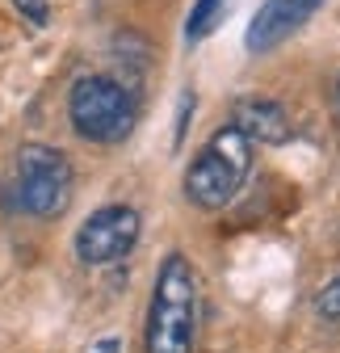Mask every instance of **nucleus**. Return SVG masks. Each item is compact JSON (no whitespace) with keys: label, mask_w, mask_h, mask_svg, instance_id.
<instances>
[{"label":"nucleus","mask_w":340,"mask_h":353,"mask_svg":"<svg viewBox=\"0 0 340 353\" xmlns=\"http://www.w3.org/2000/svg\"><path fill=\"white\" fill-rule=\"evenodd\" d=\"M67 118H72L80 139L122 143L139 122V101L114 76H80L67 93Z\"/></svg>","instance_id":"nucleus-3"},{"label":"nucleus","mask_w":340,"mask_h":353,"mask_svg":"<svg viewBox=\"0 0 340 353\" xmlns=\"http://www.w3.org/2000/svg\"><path fill=\"white\" fill-rule=\"evenodd\" d=\"M319 5H323V0H265V5L257 9V17L248 21V34H244L248 51L265 55V51L281 47L290 34H299L311 21V13Z\"/></svg>","instance_id":"nucleus-6"},{"label":"nucleus","mask_w":340,"mask_h":353,"mask_svg":"<svg viewBox=\"0 0 340 353\" xmlns=\"http://www.w3.org/2000/svg\"><path fill=\"white\" fill-rule=\"evenodd\" d=\"M315 312H319V320H328V324H340V274L319 290V299H315Z\"/></svg>","instance_id":"nucleus-9"},{"label":"nucleus","mask_w":340,"mask_h":353,"mask_svg":"<svg viewBox=\"0 0 340 353\" xmlns=\"http://www.w3.org/2000/svg\"><path fill=\"white\" fill-rule=\"evenodd\" d=\"M223 9H227V0H193L189 21H185V42H202L210 30L223 21Z\"/></svg>","instance_id":"nucleus-8"},{"label":"nucleus","mask_w":340,"mask_h":353,"mask_svg":"<svg viewBox=\"0 0 340 353\" xmlns=\"http://www.w3.org/2000/svg\"><path fill=\"white\" fill-rule=\"evenodd\" d=\"M193 341H198V270L185 252H168L147 303L143 353H193Z\"/></svg>","instance_id":"nucleus-1"},{"label":"nucleus","mask_w":340,"mask_h":353,"mask_svg":"<svg viewBox=\"0 0 340 353\" xmlns=\"http://www.w3.org/2000/svg\"><path fill=\"white\" fill-rule=\"evenodd\" d=\"M231 126H240L248 139L269 143V148H281V143H290V135H294L286 105H277V101H269V97H248V101H240L235 114H231Z\"/></svg>","instance_id":"nucleus-7"},{"label":"nucleus","mask_w":340,"mask_h":353,"mask_svg":"<svg viewBox=\"0 0 340 353\" xmlns=\"http://www.w3.org/2000/svg\"><path fill=\"white\" fill-rule=\"evenodd\" d=\"M248 168H252V139L240 126H223L193 156L185 172V198L202 210H223L244 190Z\"/></svg>","instance_id":"nucleus-2"},{"label":"nucleus","mask_w":340,"mask_h":353,"mask_svg":"<svg viewBox=\"0 0 340 353\" xmlns=\"http://www.w3.org/2000/svg\"><path fill=\"white\" fill-rule=\"evenodd\" d=\"M13 9H17L30 26H47V21H51V5H47V0H13Z\"/></svg>","instance_id":"nucleus-10"},{"label":"nucleus","mask_w":340,"mask_h":353,"mask_svg":"<svg viewBox=\"0 0 340 353\" xmlns=\"http://www.w3.org/2000/svg\"><path fill=\"white\" fill-rule=\"evenodd\" d=\"M72 164L59 148L25 143L17 152V202L34 219H55L72 202Z\"/></svg>","instance_id":"nucleus-4"},{"label":"nucleus","mask_w":340,"mask_h":353,"mask_svg":"<svg viewBox=\"0 0 340 353\" xmlns=\"http://www.w3.org/2000/svg\"><path fill=\"white\" fill-rule=\"evenodd\" d=\"M336 97H340V76H336Z\"/></svg>","instance_id":"nucleus-11"},{"label":"nucleus","mask_w":340,"mask_h":353,"mask_svg":"<svg viewBox=\"0 0 340 353\" xmlns=\"http://www.w3.org/2000/svg\"><path fill=\"white\" fill-rule=\"evenodd\" d=\"M139 210L135 206H101L80 223L76 232V256L84 265H114L131 256L139 244Z\"/></svg>","instance_id":"nucleus-5"}]
</instances>
